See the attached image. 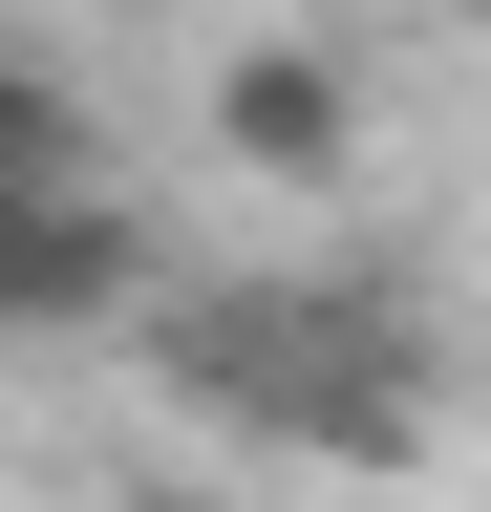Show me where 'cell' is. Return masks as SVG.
<instances>
[{"mask_svg": "<svg viewBox=\"0 0 491 512\" xmlns=\"http://www.w3.org/2000/svg\"><path fill=\"white\" fill-rule=\"evenodd\" d=\"M107 512H235V491H193V470H150V491H107Z\"/></svg>", "mask_w": 491, "mask_h": 512, "instance_id": "5b68a950", "label": "cell"}, {"mask_svg": "<svg viewBox=\"0 0 491 512\" xmlns=\"http://www.w3.org/2000/svg\"><path fill=\"white\" fill-rule=\"evenodd\" d=\"M214 150L257 171V192H342V171H363V64L299 43V22L235 43V64H214Z\"/></svg>", "mask_w": 491, "mask_h": 512, "instance_id": "3957f363", "label": "cell"}, {"mask_svg": "<svg viewBox=\"0 0 491 512\" xmlns=\"http://www.w3.org/2000/svg\"><path fill=\"white\" fill-rule=\"evenodd\" d=\"M449 22H470V43H491V0H449Z\"/></svg>", "mask_w": 491, "mask_h": 512, "instance_id": "8992f818", "label": "cell"}, {"mask_svg": "<svg viewBox=\"0 0 491 512\" xmlns=\"http://www.w3.org/2000/svg\"><path fill=\"white\" fill-rule=\"evenodd\" d=\"M86 171H107L86 64H65V43H0V192H86Z\"/></svg>", "mask_w": 491, "mask_h": 512, "instance_id": "277c9868", "label": "cell"}, {"mask_svg": "<svg viewBox=\"0 0 491 512\" xmlns=\"http://www.w3.org/2000/svg\"><path fill=\"white\" fill-rule=\"evenodd\" d=\"M171 278H150V214L129 192H0V363L22 342H107V320H150Z\"/></svg>", "mask_w": 491, "mask_h": 512, "instance_id": "7a4b0ae2", "label": "cell"}, {"mask_svg": "<svg viewBox=\"0 0 491 512\" xmlns=\"http://www.w3.org/2000/svg\"><path fill=\"white\" fill-rule=\"evenodd\" d=\"M278 22H321V0H278Z\"/></svg>", "mask_w": 491, "mask_h": 512, "instance_id": "52a82bcc", "label": "cell"}, {"mask_svg": "<svg viewBox=\"0 0 491 512\" xmlns=\"http://www.w3.org/2000/svg\"><path fill=\"white\" fill-rule=\"evenodd\" d=\"M129 342L214 448H299V470H363V491L427 470V320L385 278H171Z\"/></svg>", "mask_w": 491, "mask_h": 512, "instance_id": "6da1fadb", "label": "cell"}]
</instances>
